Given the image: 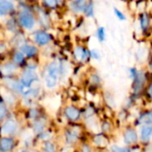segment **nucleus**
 <instances>
[{"label": "nucleus", "instance_id": "1", "mask_svg": "<svg viewBox=\"0 0 152 152\" xmlns=\"http://www.w3.org/2000/svg\"><path fill=\"white\" fill-rule=\"evenodd\" d=\"M60 64L57 61H53L49 64L46 76H45V86L48 88H53L56 86L58 77L60 75Z\"/></svg>", "mask_w": 152, "mask_h": 152}, {"label": "nucleus", "instance_id": "2", "mask_svg": "<svg viewBox=\"0 0 152 152\" xmlns=\"http://www.w3.org/2000/svg\"><path fill=\"white\" fill-rule=\"evenodd\" d=\"M20 22L21 26L27 29H31L35 25L34 18L28 12H22L20 15Z\"/></svg>", "mask_w": 152, "mask_h": 152}, {"label": "nucleus", "instance_id": "3", "mask_svg": "<svg viewBox=\"0 0 152 152\" xmlns=\"http://www.w3.org/2000/svg\"><path fill=\"white\" fill-rule=\"evenodd\" d=\"M16 130H17V123H16V121L13 120V119H9L2 126L1 134L3 135H10V134H14L16 132Z\"/></svg>", "mask_w": 152, "mask_h": 152}, {"label": "nucleus", "instance_id": "4", "mask_svg": "<svg viewBox=\"0 0 152 152\" xmlns=\"http://www.w3.org/2000/svg\"><path fill=\"white\" fill-rule=\"evenodd\" d=\"M36 80H37V74L32 71V70H26L23 75H22V78H21V83L24 86H30L32 85L33 82H35Z\"/></svg>", "mask_w": 152, "mask_h": 152}, {"label": "nucleus", "instance_id": "5", "mask_svg": "<svg viewBox=\"0 0 152 152\" xmlns=\"http://www.w3.org/2000/svg\"><path fill=\"white\" fill-rule=\"evenodd\" d=\"M138 141L137 133L133 129H128L124 134V142L126 144H134Z\"/></svg>", "mask_w": 152, "mask_h": 152}, {"label": "nucleus", "instance_id": "6", "mask_svg": "<svg viewBox=\"0 0 152 152\" xmlns=\"http://www.w3.org/2000/svg\"><path fill=\"white\" fill-rule=\"evenodd\" d=\"M91 3V0H76L72 3V9L76 12H85Z\"/></svg>", "mask_w": 152, "mask_h": 152}, {"label": "nucleus", "instance_id": "7", "mask_svg": "<svg viewBox=\"0 0 152 152\" xmlns=\"http://www.w3.org/2000/svg\"><path fill=\"white\" fill-rule=\"evenodd\" d=\"M65 114L67 118L70 120H77L80 117V111L73 106H69L65 110Z\"/></svg>", "mask_w": 152, "mask_h": 152}, {"label": "nucleus", "instance_id": "8", "mask_svg": "<svg viewBox=\"0 0 152 152\" xmlns=\"http://www.w3.org/2000/svg\"><path fill=\"white\" fill-rule=\"evenodd\" d=\"M35 40L37 44L43 45L47 44L50 41V36L48 34H46L45 32H37L35 36Z\"/></svg>", "mask_w": 152, "mask_h": 152}, {"label": "nucleus", "instance_id": "9", "mask_svg": "<svg viewBox=\"0 0 152 152\" xmlns=\"http://www.w3.org/2000/svg\"><path fill=\"white\" fill-rule=\"evenodd\" d=\"M13 147V141L10 138H3L0 140V149L3 151H9Z\"/></svg>", "mask_w": 152, "mask_h": 152}, {"label": "nucleus", "instance_id": "10", "mask_svg": "<svg viewBox=\"0 0 152 152\" xmlns=\"http://www.w3.org/2000/svg\"><path fill=\"white\" fill-rule=\"evenodd\" d=\"M13 9V4L8 0L0 1V15H3L6 12H9Z\"/></svg>", "mask_w": 152, "mask_h": 152}, {"label": "nucleus", "instance_id": "11", "mask_svg": "<svg viewBox=\"0 0 152 152\" xmlns=\"http://www.w3.org/2000/svg\"><path fill=\"white\" fill-rule=\"evenodd\" d=\"M152 135V127L150 126H142L141 130V138L143 142L150 141Z\"/></svg>", "mask_w": 152, "mask_h": 152}, {"label": "nucleus", "instance_id": "12", "mask_svg": "<svg viewBox=\"0 0 152 152\" xmlns=\"http://www.w3.org/2000/svg\"><path fill=\"white\" fill-rule=\"evenodd\" d=\"M20 52L25 54L26 56H33L37 53V50L35 46H32V45H21L20 46Z\"/></svg>", "mask_w": 152, "mask_h": 152}, {"label": "nucleus", "instance_id": "13", "mask_svg": "<svg viewBox=\"0 0 152 152\" xmlns=\"http://www.w3.org/2000/svg\"><path fill=\"white\" fill-rule=\"evenodd\" d=\"M89 56V52L82 47H77L75 50V57L77 61H84Z\"/></svg>", "mask_w": 152, "mask_h": 152}, {"label": "nucleus", "instance_id": "14", "mask_svg": "<svg viewBox=\"0 0 152 152\" xmlns=\"http://www.w3.org/2000/svg\"><path fill=\"white\" fill-rule=\"evenodd\" d=\"M0 94L3 96V98L6 101L7 103L13 104L15 102V99H14L13 95L9 91H7L5 88H0Z\"/></svg>", "mask_w": 152, "mask_h": 152}, {"label": "nucleus", "instance_id": "15", "mask_svg": "<svg viewBox=\"0 0 152 152\" xmlns=\"http://www.w3.org/2000/svg\"><path fill=\"white\" fill-rule=\"evenodd\" d=\"M5 82V85L7 87L11 88L12 90L13 91H16V92H20V88H21V85L17 82V81H14V80H11V79H6L4 80Z\"/></svg>", "mask_w": 152, "mask_h": 152}, {"label": "nucleus", "instance_id": "16", "mask_svg": "<svg viewBox=\"0 0 152 152\" xmlns=\"http://www.w3.org/2000/svg\"><path fill=\"white\" fill-rule=\"evenodd\" d=\"M15 69H16V67H15L13 64H11V63H8V64L4 65V66H2L1 69H0L2 74H3V75H5V76L11 75L12 72L15 71Z\"/></svg>", "mask_w": 152, "mask_h": 152}, {"label": "nucleus", "instance_id": "17", "mask_svg": "<svg viewBox=\"0 0 152 152\" xmlns=\"http://www.w3.org/2000/svg\"><path fill=\"white\" fill-rule=\"evenodd\" d=\"M138 121L141 124H152V111H149L142 114L139 118Z\"/></svg>", "mask_w": 152, "mask_h": 152}, {"label": "nucleus", "instance_id": "18", "mask_svg": "<svg viewBox=\"0 0 152 152\" xmlns=\"http://www.w3.org/2000/svg\"><path fill=\"white\" fill-rule=\"evenodd\" d=\"M141 26L143 30L147 29L148 27L150 26V19H149L148 15L145 13L141 17Z\"/></svg>", "mask_w": 152, "mask_h": 152}, {"label": "nucleus", "instance_id": "19", "mask_svg": "<svg viewBox=\"0 0 152 152\" xmlns=\"http://www.w3.org/2000/svg\"><path fill=\"white\" fill-rule=\"evenodd\" d=\"M94 142L99 146H102V145H104V144L107 143V141H106L105 137L102 136V135H97L96 137H94Z\"/></svg>", "mask_w": 152, "mask_h": 152}, {"label": "nucleus", "instance_id": "20", "mask_svg": "<svg viewBox=\"0 0 152 152\" xmlns=\"http://www.w3.org/2000/svg\"><path fill=\"white\" fill-rule=\"evenodd\" d=\"M77 138V134L74 132H69L67 134V141L69 142V143H72L74 142H76Z\"/></svg>", "mask_w": 152, "mask_h": 152}, {"label": "nucleus", "instance_id": "21", "mask_svg": "<svg viewBox=\"0 0 152 152\" xmlns=\"http://www.w3.org/2000/svg\"><path fill=\"white\" fill-rule=\"evenodd\" d=\"M44 127H45V124H44L42 121H38V122H37V123L35 124V126H34V130H35V132L39 133V132H42V131H43Z\"/></svg>", "mask_w": 152, "mask_h": 152}, {"label": "nucleus", "instance_id": "22", "mask_svg": "<svg viewBox=\"0 0 152 152\" xmlns=\"http://www.w3.org/2000/svg\"><path fill=\"white\" fill-rule=\"evenodd\" d=\"M97 36H98V38H99L100 41H104L105 40V29H104V28L101 27L98 29Z\"/></svg>", "mask_w": 152, "mask_h": 152}, {"label": "nucleus", "instance_id": "23", "mask_svg": "<svg viewBox=\"0 0 152 152\" xmlns=\"http://www.w3.org/2000/svg\"><path fill=\"white\" fill-rule=\"evenodd\" d=\"M85 12L87 16H94V4H93V2L85 10Z\"/></svg>", "mask_w": 152, "mask_h": 152}, {"label": "nucleus", "instance_id": "24", "mask_svg": "<svg viewBox=\"0 0 152 152\" xmlns=\"http://www.w3.org/2000/svg\"><path fill=\"white\" fill-rule=\"evenodd\" d=\"M14 61H15V62H17V63L22 62V61H23V53H22L21 52L16 53L14 54Z\"/></svg>", "mask_w": 152, "mask_h": 152}, {"label": "nucleus", "instance_id": "25", "mask_svg": "<svg viewBox=\"0 0 152 152\" xmlns=\"http://www.w3.org/2000/svg\"><path fill=\"white\" fill-rule=\"evenodd\" d=\"M114 12H115L116 16H117L120 20H126V16H125V14H124L122 12H120L118 9L115 8V9H114Z\"/></svg>", "mask_w": 152, "mask_h": 152}, {"label": "nucleus", "instance_id": "26", "mask_svg": "<svg viewBox=\"0 0 152 152\" xmlns=\"http://www.w3.org/2000/svg\"><path fill=\"white\" fill-rule=\"evenodd\" d=\"M44 2L49 7H54L57 4V0H44Z\"/></svg>", "mask_w": 152, "mask_h": 152}, {"label": "nucleus", "instance_id": "27", "mask_svg": "<svg viewBox=\"0 0 152 152\" xmlns=\"http://www.w3.org/2000/svg\"><path fill=\"white\" fill-rule=\"evenodd\" d=\"M5 113H6V110H5V107L0 103V119H2L4 116H5Z\"/></svg>", "mask_w": 152, "mask_h": 152}, {"label": "nucleus", "instance_id": "28", "mask_svg": "<svg viewBox=\"0 0 152 152\" xmlns=\"http://www.w3.org/2000/svg\"><path fill=\"white\" fill-rule=\"evenodd\" d=\"M111 150H112L113 151H117V152L128 151V150H127V149H124V148H119V147H118V146H113V147L111 148Z\"/></svg>", "mask_w": 152, "mask_h": 152}, {"label": "nucleus", "instance_id": "29", "mask_svg": "<svg viewBox=\"0 0 152 152\" xmlns=\"http://www.w3.org/2000/svg\"><path fill=\"white\" fill-rule=\"evenodd\" d=\"M45 150H46V151H54V148H53V144H51V143H46V144H45Z\"/></svg>", "mask_w": 152, "mask_h": 152}, {"label": "nucleus", "instance_id": "30", "mask_svg": "<svg viewBox=\"0 0 152 152\" xmlns=\"http://www.w3.org/2000/svg\"><path fill=\"white\" fill-rule=\"evenodd\" d=\"M91 54H92V56H93L94 58H95V59H100V55L98 54V53H97V52H95V51H92Z\"/></svg>", "mask_w": 152, "mask_h": 152}, {"label": "nucleus", "instance_id": "31", "mask_svg": "<svg viewBox=\"0 0 152 152\" xmlns=\"http://www.w3.org/2000/svg\"><path fill=\"white\" fill-rule=\"evenodd\" d=\"M149 92H150V94L152 96V84L151 85V86H150V89H149Z\"/></svg>", "mask_w": 152, "mask_h": 152}, {"label": "nucleus", "instance_id": "32", "mask_svg": "<svg viewBox=\"0 0 152 152\" xmlns=\"http://www.w3.org/2000/svg\"><path fill=\"white\" fill-rule=\"evenodd\" d=\"M57 1H59V2H61V1H62V0H57Z\"/></svg>", "mask_w": 152, "mask_h": 152}]
</instances>
